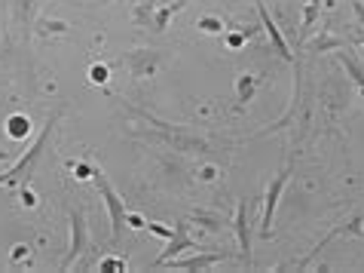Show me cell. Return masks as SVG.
<instances>
[{"label": "cell", "instance_id": "16", "mask_svg": "<svg viewBox=\"0 0 364 273\" xmlns=\"http://www.w3.org/2000/svg\"><path fill=\"white\" fill-rule=\"evenodd\" d=\"M107 74H110V71L105 68V65H92V68H89V80H92V83H107Z\"/></svg>", "mask_w": 364, "mask_h": 273}, {"label": "cell", "instance_id": "22", "mask_svg": "<svg viewBox=\"0 0 364 273\" xmlns=\"http://www.w3.org/2000/svg\"><path fill=\"white\" fill-rule=\"evenodd\" d=\"M126 221H129L132 227H147V221L141 218V215H129V212H126Z\"/></svg>", "mask_w": 364, "mask_h": 273}, {"label": "cell", "instance_id": "1", "mask_svg": "<svg viewBox=\"0 0 364 273\" xmlns=\"http://www.w3.org/2000/svg\"><path fill=\"white\" fill-rule=\"evenodd\" d=\"M62 120V110H53L46 120V126L40 129V135L31 148L25 150L22 157L16 160L13 166H9L6 172H0V187H22V185H31V175H34V169L40 163V157L46 154V148H49V141H53V133H55V123Z\"/></svg>", "mask_w": 364, "mask_h": 273}, {"label": "cell", "instance_id": "24", "mask_svg": "<svg viewBox=\"0 0 364 273\" xmlns=\"http://www.w3.org/2000/svg\"><path fill=\"white\" fill-rule=\"evenodd\" d=\"M227 43H230L232 49H236V46H242V43H245V37H242V34H230V37H227Z\"/></svg>", "mask_w": 364, "mask_h": 273}, {"label": "cell", "instance_id": "3", "mask_svg": "<svg viewBox=\"0 0 364 273\" xmlns=\"http://www.w3.org/2000/svg\"><path fill=\"white\" fill-rule=\"evenodd\" d=\"M68 221H70V249L65 252V261L58 264L62 270H70V267H74V261L80 258V252H83L86 239H89V225H86V212H83V206H70V209H68Z\"/></svg>", "mask_w": 364, "mask_h": 273}, {"label": "cell", "instance_id": "6", "mask_svg": "<svg viewBox=\"0 0 364 273\" xmlns=\"http://www.w3.org/2000/svg\"><path fill=\"white\" fill-rule=\"evenodd\" d=\"M255 6H257V16H260V22H264V28L269 31V40H272V46L279 49V56L285 58V62H294V56H291V49H288V43H285V37H282L279 25L272 22V16H269L267 4H264V0H255Z\"/></svg>", "mask_w": 364, "mask_h": 273}, {"label": "cell", "instance_id": "12", "mask_svg": "<svg viewBox=\"0 0 364 273\" xmlns=\"http://www.w3.org/2000/svg\"><path fill=\"white\" fill-rule=\"evenodd\" d=\"M28 133H31V120L22 117V114L9 117V123H6V135L9 138H28Z\"/></svg>", "mask_w": 364, "mask_h": 273}, {"label": "cell", "instance_id": "19", "mask_svg": "<svg viewBox=\"0 0 364 273\" xmlns=\"http://www.w3.org/2000/svg\"><path fill=\"white\" fill-rule=\"evenodd\" d=\"M144 230H150V234H156V237H163V239H168V237H171V227L156 225V221H147V227H144Z\"/></svg>", "mask_w": 364, "mask_h": 273}, {"label": "cell", "instance_id": "7", "mask_svg": "<svg viewBox=\"0 0 364 273\" xmlns=\"http://www.w3.org/2000/svg\"><path fill=\"white\" fill-rule=\"evenodd\" d=\"M129 68H132V74L141 80V77H150L159 65V53H154V49H132V53L126 56Z\"/></svg>", "mask_w": 364, "mask_h": 273}, {"label": "cell", "instance_id": "26", "mask_svg": "<svg viewBox=\"0 0 364 273\" xmlns=\"http://www.w3.org/2000/svg\"><path fill=\"white\" fill-rule=\"evenodd\" d=\"M352 237H358V239H364V225H361V227H358V230H355V234H352Z\"/></svg>", "mask_w": 364, "mask_h": 273}, {"label": "cell", "instance_id": "25", "mask_svg": "<svg viewBox=\"0 0 364 273\" xmlns=\"http://www.w3.org/2000/svg\"><path fill=\"white\" fill-rule=\"evenodd\" d=\"M150 4H154V0H147V22H150ZM138 13H144V9H138ZM138 22H144V16H135Z\"/></svg>", "mask_w": 364, "mask_h": 273}, {"label": "cell", "instance_id": "20", "mask_svg": "<svg viewBox=\"0 0 364 273\" xmlns=\"http://www.w3.org/2000/svg\"><path fill=\"white\" fill-rule=\"evenodd\" d=\"M74 172H77V178H92V163H77Z\"/></svg>", "mask_w": 364, "mask_h": 273}, {"label": "cell", "instance_id": "2", "mask_svg": "<svg viewBox=\"0 0 364 273\" xmlns=\"http://www.w3.org/2000/svg\"><path fill=\"white\" fill-rule=\"evenodd\" d=\"M92 185H95V190L101 194V200H105V209H107V218H110V242H119V237H123V225H126L123 197H119L117 190L110 187L107 175L98 166H92Z\"/></svg>", "mask_w": 364, "mask_h": 273}, {"label": "cell", "instance_id": "15", "mask_svg": "<svg viewBox=\"0 0 364 273\" xmlns=\"http://www.w3.org/2000/svg\"><path fill=\"white\" fill-rule=\"evenodd\" d=\"M126 267H129V264H126L123 258H117V255H110V258H105V261L98 264L101 273H117V270H126Z\"/></svg>", "mask_w": 364, "mask_h": 273}, {"label": "cell", "instance_id": "17", "mask_svg": "<svg viewBox=\"0 0 364 273\" xmlns=\"http://www.w3.org/2000/svg\"><path fill=\"white\" fill-rule=\"evenodd\" d=\"M196 28H199V31L220 34V28H224V25H220V19H199V22H196Z\"/></svg>", "mask_w": 364, "mask_h": 273}, {"label": "cell", "instance_id": "5", "mask_svg": "<svg viewBox=\"0 0 364 273\" xmlns=\"http://www.w3.org/2000/svg\"><path fill=\"white\" fill-rule=\"evenodd\" d=\"M190 249H196V239L187 234V225L181 221V225L171 230V237L166 239V249L159 252V258L150 264V270H159V264H166V261H171V258H178L181 252H190Z\"/></svg>", "mask_w": 364, "mask_h": 273}, {"label": "cell", "instance_id": "21", "mask_svg": "<svg viewBox=\"0 0 364 273\" xmlns=\"http://www.w3.org/2000/svg\"><path fill=\"white\" fill-rule=\"evenodd\" d=\"M352 9H355L358 22H361V28H364V0H352Z\"/></svg>", "mask_w": 364, "mask_h": 273}, {"label": "cell", "instance_id": "10", "mask_svg": "<svg viewBox=\"0 0 364 273\" xmlns=\"http://www.w3.org/2000/svg\"><path fill=\"white\" fill-rule=\"evenodd\" d=\"M337 56H340V65L346 68V74L352 77V83H355V86H358V93L364 96V65L358 62V56H355V53H349V49H343V46H340V53H337Z\"/></svg>", "mask_w": 364, "mask_h": 273}, {"label": "cell", "instance_id": "4", "mask_svg": "<svg viewBox=\"0 0 364 273\" xmlns=\"http://www.w3.org/2000/svg\"><path fill=\"white\" fill-rule=\"evenodd\" d=\"M288 178H291V166H285L276 178L269 181V190H267V197H264V218H260V237H267V239L272 237V218H276V209H279V200H282V190H285Z\"/></svg>", "mask_w": 364, "mask_h": 273}, {"label": "cell", "instance_id": "8", "mask_svg": "<svg viewBox=\"0 0 364 273\" xmlns=\"http://www.w3.org/2000/svg\"><path fill=\"white\" fill-rule=\"evenodd\" d=\"M224 258H227V252H205V255H199V258H187V261L171 258V261H166V264H159V267H171V270H208V267L220 264Z\"/></svg>", "mask_w": 364, "mask_h": 273}, {"label": "cell", "instance_id": "13", "mask_svg": "<svg viewBox=\"0 0 364 273\" xmlns=\"http://www.w3.org/2000/svg\"><path fill=\"white\" fill-rule=\"evenodd\" d=\"M187 4H190V0H175V4H168L166 9H159V13H156V22H154L156 31H166L168 19H171V16H178V13H181V9H184Z\"/></svg>", "mask_w": 364, "mask_h": 273}, {"label": "cell", "instance_id": "14", "mask_svg": "<svg viewBox=\"0 0 364 273\" xmlns=\"http://www.w3.org/2000/svg\"><path fill=\"white\" fill-rule=\"evenodd\" d=\"M255 93H257V80L255 77H239L236 80V96H239V102H251L255 98Z\"/></svg>", "mask_w": 364, "mask_h": 273}, {"label": "cell", "instance_id": "18", "mask_svg": "<svg viewBox=\"0 0 364 273\" xmlns=\"http://www.w3.org/2000/svg\"><path fill=\"white\" fill-rule=\"evenodd\" d=\"M18 197H22V203H25L28 209H34V206H37V197H34L31 185H22V187H18Z\"/></svg>", "mask_w": 364, "mask_h": 273}, {"label": "cell", "instance_id": "9", "mask_svg": "<svg viewBox=\"0 0 364 273\" xmlns=\"http://www.w3.org/2000/svg\"><path fill=\"white\" fill-rule=\"evenodd\" d=\"M236 239H239V252L245 258V267H251V227H248V206L239 203L236 209Z\"/></svg>", "mask_w": 364, "mask_h": 273}, {"label": "cell", "instance_id": "27", "mask_svg": "<svg viewBox=\"0 0 364 273\" xmlns=\"http://www.w3.org/2000/svg\"><path fill=\"white\" fill-rule=\"evenodd\" d=\"M355 43H361V49H364V37H355Z\"/></svg>", "mask_w": 364, "mask_h": 273}, {"label": "cell", "instance_id": "11", "mask_svg": "<svg viewBox=\"0 0 364 273\" xmlns=\"http://www.w3.org/2000/svg\"><path fill=\"white\" fill-rule=\"evenodd\" d=\"M318 9H321V0H309L306 9H303V25H300V43L309 37L312 31V25H316V19H318Z\"/></svg>", "mask_w": 364, "mask_h": 273}, {"label": "cell", "instance_id": "23", "mask_svg": "<svg viewBox=\"0 0 364 273\" xmlns=\"http://www.w3.org/2000/svg\"><path fill=\"white\" fill-rule=\"evenodd\" d=\"M22 258H28V246H16L13 249V261H22Z\"/></svg>", "mask_w": 364, "mask_h": 273}]
</instances>
